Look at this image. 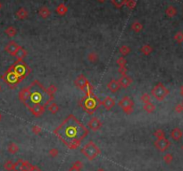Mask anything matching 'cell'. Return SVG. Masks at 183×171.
I'll return each mask as SVG.
<instances>
[{"label": "cell", "mask_w": 183, "mask_h": 171, "mask_svg": "<svg viewBox=\"0 0 183 171\" xmlns=\"http://www.w3.org/2000/svg\"><path fill=\"white\" fill-rule=\"evenodd\" d=\"M118 72L119 73H121V75H126L127 74V72H128V69L126 66H121V67H119L118 68Z\"/></svg>", "instance_id": "42"}, {"label": "cell", "mask_w": 183, "mask_h": 171, "mask_svg": "<svg viewBox=\"0 0 183 171\" xmlns=\"http://www.w3.org/2000/svg\"><path fill=\"white\" fill-rule=\"evenodd\" d=\"M100 105L103 106L106 110H111V109L115 106V100L111 97H105L104 100L100 101Z\"/></svg>", "instance_id": "13"}, {"label": "cell", "mask_w": 183, "mask_h": 171, "mask_svg": "<svg viewBox=\"0 0 183 171\" xmlns=\"http://www.w3.org/2000/svg\"><path fill=\"white\" fill-rule=\"evenodd\" d=\"M32 164H30L29 161L23 160L22 162V171H31Z\"/></svg>", "instance_id": "24"}, {"label": "cell", "mask_w": 183, "mask_h": 171, "mask_svg": "<svg viewBox=\"0 0 183 171\" xmlns=\"http://www.w3.org/2000/svg\"><path fill=\"white\" fill-rule=\"evenodd\" d=\"M73 166H75V167H77V168H83V163L81 162L80 160H77V161H75L73 163Z\"/></svg>", "instance_id": "44"}, {"label": "cell", "mask_w": 183, "mask_h": 171, "mask_svg": "<svg viewBox=\"0 0 183 171\" xmlns=\"http://www.w3.org/2000/svg\"><path fill=\"white\" fill-rule=\"evenodd\" d=\"M120 84L118 83V81L116 80H111L109 83H107V88L111 92H116L119 91L120 89Z\"/></svg>", "instance_id": "16"}, {"label": "cell", "mask_w": 183, "mask_h": 171, "mask_svg": "<svg viewBox=\"0 0 183 171\" xmlns=\"http://www.w3.org/2000/svg\"><path fill=\"white\" fill-rule=\"evenodd\" d=\"M154 146L160 152H164L165 150L171 146V142L168 139L164 138V139H160V140H156L154 142Z\"/></svg>", "instance_id": "10"}, {"label": "cell", "mask_w": 183, "mask_h": 171, "mask_svg": "<svg viewBox=\"0 0 183 171\" xmlns=\"http://www.w3.org/2000/svg\"><path fill=\"white\" fill-rule=\"evenodd\" d=\"M164 160L166 164H171L173 160V156L171 153H167L164 156Z\"/></svg>", "instance_id": "34"}, {"label": "cell", "mask_w": 183, "mask_h": 171, "mask_svg": "<svg viewBox=\"0 0 183 171\" xmlns=\"http://www.w3.org/2000/svg\"><path fill=\"white\" fill-rule=\"evenodd\" d=\"M81 153L89 160H93L100 154V149L93 142H90L81 149Z\"/></svg>", "instance_id": "4"}, {"label": "cell", "mask_w": 183, "mask_h": 171, "mask_svg": "<svg viewBox=\"0 0 183 171\" xmlns=\"http://www.w3.org/2000/svg\"><path fill=\"white\" fill-rule=\"evenodd\" d=\"M131 47H128L126 45H123V46H121L120 49H119V52L123 55V56H127V55H129L131 53Z\"/></svg>", "instance_id": "22"}, {"label": "cell", "mask_w": 183, "mask_h": 171, "mask_svg": "<svg viewBox=\"0 0 183 171\" xmlns=\"http://www.w3.org/2000/svg\"><path fill=\"white\" fill-rule=\"evenodd\" d=\"M140 52L145 55V56H149L152 52H153V47L150 45H144L143 47L140 49Z\"/></svg>", "instance_id": "19"}, {"label": "cell", "mask_w": 183, "mask_h": 171, "mask_svg": "<svg viewBox=\"0 0 183 171\" xmlns=\"http://www.w3.org/2000/svg\"><path fill=\"white\" fill-rule=\"evenodd\" d=\"M58 154H59V152H58V150L57 149H51L50 150H49V155L51 156V157H53V158H56V156H58Z\"/></svg>", "instance_id": "39"}, {"label": "cell", "mask_w": 183, "mask_h": 171, "mask_svg": "<svg viewBox=\"0 0 183 171\" xmlns=\"http://www.w3.org/2000/svg\"><path fill=\"white\" fill-rule=\"evenodd\" d=\"M116 64L119 65V67H121V66H126L127 60H126L123 57H119V58L116 60Z\"/></svg>", "instance_id": "35"}, {"label": "cell", "mask_w": 183, "mask_h": 171, "mask_svg": "<svg viewBox=\"0 0 183 171\" xmlns=\"http://www.w3.org/2000/svg\"><path fill=\"white\" fill-rule=\"evenodd\" d=\"M13 163L12 160H7L5 161V164H4V168L7 171H13Z\"/></svg>", "instance_id": "31"}, {"label": "cell", "mask_w": 183, "mask_h": 171, "mask_svg": "<svg viewBox=\"0 0 183 171\" xmlns=\"http://www.w3.org/2000/svg\"><path fill=\"white\" fill-rule=\"evenodd\" d=\"M118 83L120 84L121 87L123 88H128L131 83H132V79L131 77L128 76V75H121V77L119 79Z\"/></svg>", "instance_id": "14"}, {"label": "cell", "mask_w": 183, "mask_h": 171, "mask_svg": "<svg viewBox=\"0 0 183 171\" xmlns=\"http://www.w3.org/2000/svg\"><path fill=\"white\" fill-rule=\"evenodd\" d=\"M143 108H144V110L147 112V113H153L154 110H155V106L152 103V102H148V103H146L144 104L143 106Z\"/></svg>", "instance_id": "20"}, {"label": "cell", "mask_w": 183, "mask_h": 171, "mask_svg": "<svg viewBox=\"0 0 183 171\" xmlns=\"http://www.w3.org/2000/svg\"><path fill=\"white\" fill-rule=\"evenodd\" d=\"M1 91H2V88H1V85H0V92H1Z\"/></svg>", "instance_id": "52"}, {"label": "cell", "mask_w": 183, "mask_h": 171, "mask_svg": "<svg viewBox=\"0 0 183 171\" xmlns=\"http://www.w3.org/2000/svg\"><path fill=\"white\" fill-rule=\"evenodd\" d=\"M1 120H2V114L0 113V121H1Z\"/></svg>", "instance_id": "50"}, {"label": "cell", "mask_w": 183, "mask_h": 171, "mask_svg": "<svg viewBox=\"0 0 183 171\" xmlns=\"http://www.w3.org/2000/svg\"><path fill=\"white\" fill-rule=\"evenodd\" d=\"M54 134L66 147L75 150L80 146L89 130L73 115H70L54 130Z\"/></svg>", "instance_id": "2"}, {"label": "cell", "mask_w": 183, "mask_h": 171, "mask_svg": "<svg viewBox=\"0 0 183 171\" xmlns=\"http://www.w3.org/2000/svg\"><path fill=\"white\" fill-rule=\"evenodd\" d=\"M126 5L130 9H133L135 7V5H136V2H135L134 0H129L128 2H126Z\"/></svg>", "instance_id": "41"}, {"label": "cell", "mask_w": 183, "mask_h": 171, "mask_svg": "<svg viewBox=\"0 0 183 171\" xmlns=\"http://www.w3.org/2000/svg\"><path fill=\"white\" fill-rule=\"evenodd\" d=\"M7 150L10 154H16L19 152V147L16 143L11 142L9 143V145L7 146Z\"/></svg>", "instance_id": "18"}, {"label": "cell", "mask_w": 183, "mask_h": 171, "mask_svg": "<svg viewBox=\"0 0 183 171\" xmlns=\"http://www.w3.org/2000/svg\"><path fill=\"white\" fill-rule=\"evenodd\" d=\"M47 109H48V111L51 112L52 114H56L59 111V106L56 103V102H52L50 105H48Z\"/></svg>", "instance_id": "21"}, {"label": "cell", "mask_w": 183, "mask_h": 171, "mask_svg": "<svg viewBox=\"0 0 183 171\" xmlns=\"http://www.w3.org/2000/svg\"><path fill=\"white\" fill-rule=\"evenodd\" d=\"M74 84H75V86L79 88L80 91L84 92L87 86L90 84V81H88L86 76H84L83 74H80L75 79V81H74Z\"/></svg>", "instance_id": "9"}, {"label": "cell", "mask_w": 183, "mask_h": 171, "mask_svg": "<svg viewBox=\"0 0 183 171\" xmlns=\"http://www.w3.org/2000/svg\"><path fill=\"white\" fill-rule=\"evenodd\" d=\"M140 100L143 102L144 104H146V103H148V102H150V100H151V96L149 95L148 93H144L142 96L140 97Z\"/></svg>", "instance_id": "32"}, {"label": "cell", "mask_w": 183, "mask_h": 171, "mask_svg": "<svg viewBox=\"0 0 183 171\" xmlns=\"http://www.w3.org/2000/svg\"><path fill=\"white\" fill-rule=\"evenodd\" d=\"M47 90V92H48L50 94H52V95H54L55 94L56 92H57V88H56V85H54V84H51L48 88L46 89Z\"/></svg>", "instance_id": "38"}, {"label": "cell", "mask_w": 183, "mask_h": 171, "mask_svg": "<svg viewBox=\"0 0 183 171\" xmlns=\"http://www.w3.org/2000/svg\"><path fill=\"white\" fill-rule=\"evenodd\" d=\"M49 15H50V11L46 7H45V6L39 10V15L42 18H47L49 16Z\"/></svg>", "instance_id": "26"}, {"label": "cell", "mask_w": 183, "mask_h": 171, "mask_svg": "<svg viewBox=\"0 0 183 171\" xmlns=\"http://www.w3.org/2000/svg\"><path fill=\"white\" fill-rule=\"evenodd\" d=\"M31 171H41L40 170V168L37 166H34V165H32V168H31Z\"/></svg>", "instance_id": "47"}, {"label": "cell", "mask_w": 183, "mask_h": 171, "mask_svg": "<svg viewBox=\"0 0 183 171\" xmlns=\"http://www.w3.org/2000/svg\"><path fill=\"white\" fill-rule=\"evenodd\" d=\"M88 126H89V128L90 130H92V131L96 132L102 127V122H101L97 118L94 117L90 120L89 124H88Z\"/></svg>", "instance_id": "12"}, {"label": "cell", "mask_w": 183, "mask_h": 171, "mask_svg": "<svg viewBox=\"0 0 183 171\" xmlns=\"http://www.w3.org/2000/svg\"><path fill=\"white\" fill-rule=\"evenodd\" d=\"M174 110L177 113H182L183 112V106L181 105V103H179V104L176 105L174 108Z\"/></svg>", "instance_id": "43"}, {"label": "cell", "mask_w": 183, "mask_h": 171, "mask_svg": "<svg viewBox=\"0 0 183 171\" xmlns=\"http://www.w3.org/2000/svg\"><path fill=\"white\" fill-rule=\"evenodd\" d=\"M41 131H42L41 127L38 126H34L32 127V132L34 133L35 134H39L40 133H41Z\"/></svg>", "instance_id": "40"}, {"label": "cell", "mask_w": 183, "mask_h": 171, "mask_svg": "<svg viewBox=\"0 0 183 171\" xmlns=\"http://www.w3.org/2000/svg\"><path fill=\"white\" fill-rule=\"evenodd\" d=\"M181 105H182V106H183V101H182V102H181Z\"/></svg>", "instance_id": "54"}, {"label": "cell", "mask_w": 183, "mask_h": 171, "mask_svg": "<svg viewBox=\"0 0 183 171\" xmlns=\"http://www.w3.org/2000/svg\"><path fill=\"white\" fill-rule=\"evenodd\" d=\"M17 17L19 18V19H25L27 16H28V12H27L25 9H23V8H21L20 9L18 12H17Z\"/></svg>", "instance_id": "29"}, {"label": "cell", "mask_w": 183, "mask_h": 171, "mask_svg": "<svg viewBox=\"0 0 183 171\" xmlns=\"http://www.w3.org/2000/svg\"><path fill=\"white\" fill-rule=\"evenodd\" d=\"M99 2H104V1H105V0H98Z\"/></svg>", "instance_id": "51"}, {"label": "cell", "mask_w": 183, "mask_h": 171, "mask_svg": "<svg viewBox=\"0 0 183 171\" xmlns=\"http://www.w3.org/2000/svg\"><path fill=\"white\" fill-rule=\"evenodd\" d=\"M180 94H181V96L183 97V85L180 87Z\"/></svg>", "instance_id": "48"}, {"label": "cell", "mask_w": 183, "mask_h": 171, "mask_svg": "<svg viewBox=\"0 0 183 171\" xmlns=\"http://www.w3.org/2000/svg\"><path fill=\"white\" fill-rule=\"evenodd\" d=\"M79 104L81 108H82V109L85 112H87L90 115L94 114V112L97 110V108H99V106H101L100 100L93 92L90 94L85 95L84 97L81 98Z\"/></svg>", "instance_id": "3"}, {"label": "cell", "mask_w": 183, "mask_h": 171, "mask_svg": "<svg viewBox=\"0 0 183 171\" xmlns=\"http://www.w3.org/2000/svg\"><path fill=\"white\" fill-rule=\"evenodd\" d=\"M56 11H57V13H59L60 15H64L66 13V12H67V7L64 4H61V5H58Z\"/></svg>", "instance_id": "30"}, {"label": "cell", "mask_w": 183, "mask_h": 171, "mask_svg": "<svg viewBox=\"0 0 183 171\" xmlns=\"http://www.w3.org/2000/svg\"><path fill=\"white\" fill-rule=\"evenodd\" d=\"M5 32L7 34L9 37H15L16 35V33H17L16 29L15 28V27H12V26L8 27V28L5 31Z\"/></svg>", "instance_id": "25"}, {"label": "cell", "mask_w": 183, "mask_h": 171, "mask_svg": "<svg viewBox=\"0 0 183 171\" xmlns=\"http://www.w3.org/2000/svg\"><path fill=\"white\" fill-rule=\"evenodd\" d=\"M2 79L4 80L5 83H6L9 85H16V84H18L19 83H21V81H22V80L17 76L16 73L13 71L11 66L8 68L7 71H6L3 74Z\"/></svg>", "instance_id": "7"}, {"label": "cell", "mask_w": 183, "mask_h": 171, "mask_svg": "<svg viewBox=\"0 0 183 171\" xmlns=\"http://www.w3.org/2000/svg\"><path fill=\"white\" fill-rule=\"evenodd\" d=\"M112 3L116 6V7L120 8L126 3V0H112Z\"/></svg>", "instance_id": "36"}, {"label": "cell", "mask_w": 183, "mask_h": 171, "mask_svg": "<svg viewBox=\"0 0 183 171\" xmlns=\"http://www.w3.org/2000/svg\"><path fill=\"white\" fill-rule=\"evenodd\" d=\"M88 59H89V61L91 63H96L98 60V55L96 52L92 51L88 55Z\"/></svg>", "instance_id": "23"}, {"label": "cell", "mask_w": 183, "mask_h": 171, "mask_svg": "<svg viewBox=\"0 0 183 171\" xmlns=\"http://www.w3.org/2000/svg\"><path fill=\"white\" fill-rule=\"evenodd\" d=\"M22 162H23V160H18L15 164H13V171H22Z\"/></svg>", "instance_id": "33"}, {"label": "cell", "mask_w": 183, "mask_h": 171, "mask_svg": "<svg viewBox=\"0 0 183 171\" xmlns=\"http://www.w3.org/2000/svg\"><path fill=\"white\" fill-rule=\"evenodd\" d=\"M181 150H183V144H182V146H181Z\"/></svg>", "instance_id": "53"}, {"label": "cell", "mask_w": 183, "mask_h": 171, "mask_svg": "<svg viewBox=\"0 0 183 171\" xmlns=\"http://www.w3.org/2000/svg\"><path fill=\"white\" fill-rule=\"evenodd\" d=\"M27 54L28 53H27V51L23 49V47H20V49L15 53V57L17 58V60H23V58L27 57Z\"/></svg>", "instance_id": "17"}, {"label": "cell", "mask_w": 183, "mask_h": 171, "mask_svg": "<svg viewBox=\"0 0 183 171\" xmlns=\"http://www.w3.org/2000/svg\"><path fill=\"white\" fill-rule=\"evenodd\" d=\"M19 99L34 117L38 118L44 114L46 108L54 100V95L47 92L38 80H34L19 92Z\"/></svg>", "instance_id": "1"}, {"label": "cell", "mask_w": 183, "mask_h": 171, "mask_svg": "<svg viewBox=\"0 0 183 171\" xmlns=\"http://www.w3.org/2000/svg\"><path fill=\"white\" fill-rule=\"evenodd\" d=\"M154 135L155 136V137H156L157 140L165 138V134H164V132L162 131V129H157L156 131H155V132L154 133Z\"/></svg>", "instance_id": "28"}, {"label": "cell", "mask_w": 183, "mask_h": 171, "mask_svg": "<svg viewBox=\"0 0 183 171\" xmlns=\"http://www.w3.org/2000/svg\"><path fill=\"white\" fill-rule=\"evenodd\" d=\"M142 28H143V26H142V24L139 22H135L131 25V29L135 32H139L142 30Z\"/></svg>", "instance_id": "27"}, {"label": "cell", "mask_w": 183, "mask_h": 171, "mask_svg": "<svg viewBox=\"0 0 183 171\" xmlns=\"http://www.w3.org/2000/svg\"><path fill=\"white\" fill-rule=\"evenodd\" d=\"M0 8H1V4H0Z\"/></svg>", "instance_id": "55"}, {"label": "cell", "mask_w": 183, "mask_h": 171, "mask_svg": "<svg viewBox=\"0 0 183 171\" xmlns=\"http://www.w3.org/2000/svg\"><path fill=\"white\" fill-rule=\"evenodd\" d=\"M69 171H81V169L80 168H77V167H75V166H73L72 165V167L69 169Z\"/></svg>", "instance_id": "46"}, {"label": "cell", "mask_w": 183, "mask_h": 171, "mask_svg": "<svg viewBox=\"0 0 183 171\" xmlns=\"http://www.w3.org/2000/svg\"><path fill=\"white\" fill-rule=\"evenodd\" d=\"M97 171H105V170H104L103 168H98V169H97Z\"/></svg>", "instance_id": "49"}, {"label": "cell", "mask_w": 183, "mask_h": 171, "mask_svg": "<svg viewBox=\"0 0 183 171\" xmlns=\"http://www.w3.org/2000/svg\"><path fill=\"white\" fill-rule=\"evenodd\" d=\"M175 40L177 41L178 43H181L183 42V33L182 32H178L176 35L174 36Z\"/></svg>", "instance_id": "37"}, {"label": "cell", "mask_w": 183, "mask_h": 171, "mask_svg": "<svg viewBox=\"0 0 183 171\" xmlns=\"http://www.w3.org/2000/svg\"><path fill=\"white\" fill-rule=\"evenodd\" d=\"M182 136H183V132L181 131V130L178 127H176L174 129L172 130V132H171V137L172 140L174 141H180L181 138H182Z\"/></svg>", "instance_id": "15"}, {"label": "cell", "mask_w": 183, "mask_h": 171, "mask_svg": "<svg viewBox=\"0 0 183 171\" xmlns=\"http://www.w3.org/2000/svg\"><path fill=\"white\" fill-rule=\"evenodd\" d=\"M166 13H167V15H168L169 16H172V15H174L175 11H174V9H173V8L172 7V6H171L170 8H168V9H167Z\"/></svg>", "instance_id": "45"}, {"label": "cell", "mask_w": 183, "mask_h": 171, "mask_svg": "<svg viewBox=\"0 0 183 171\" xmlns=\"http://www.w3.org/2000/svg\"><path fill=\"white\" fill-rule=\"evenodd\" d=\"M118 106L123 108V112L127 115H131L134 110V102L128 96L123 97V99L119 101Z\"/></svg>", "instance_id": "8"}, {"label": "cell", "mask_w": 183, "mask_h": 171, "mask_svg": "<svg viewBox=\"0 0 183 171\" xmlns=\"http://www.w3.org/2000/svg\"><path fill=\"white\" fill-rule=\"evenodd\" d=\"M11 67L13 71L16 73L17 76L22 81L30 73V69L29 68V66L23 62V60H17Z\"/></svg>", "instance_id": "5"}, {"label": "cell", "mask_w": 183, "mask_h": 171, "mask_svg": "<svg viewBox=\"0 0 183 171\" xmlns=\"http://www.w3.org/2000/svg\"><path fill=\"white\" fill-rule=\"evenodd\" d=\"M20 47H21V46H19L15 41H10V42L7 43V45L5 47V50L7 52L8 54H10L11 56L15 57V53L20 49Z\"/></svg>", "instance_id": "11"}, {"label": "cell", "mask_w": 183, "mask_h": 171, "mask_svg": "<svg viewBox=\"0 0 183 171\" xmlns=\"http://www.w3.org/2000/svg\"><path fill=\"white\" fill-rule=\"evenodd\" d=\"M169 93H170V91H169L168 89L161 83H159L155 86H154V88L152 89V91H151L152 96L154 99H156L158 101L164 100Z\"/></svg>", "instance_id": "6"}]
</instances>
